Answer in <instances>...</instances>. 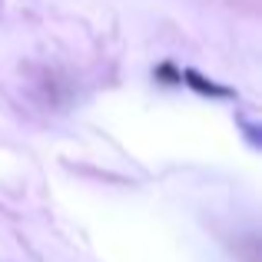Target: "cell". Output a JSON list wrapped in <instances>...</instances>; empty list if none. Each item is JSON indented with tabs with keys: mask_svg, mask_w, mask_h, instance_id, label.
Segmentation results:
<instances>
[{
	"mask_svg": "<svg viewBox=\"0 0 262 262\" xmlns=\"http://www.w3.org/2000/svg\"><path fill=\"white\" fill-rule=\"evenodd\" d=\"M183 77H186V83H189L192 90H199V93H212V96H229V90H226V86H216V83H209V80H206V77H199L196 70H186Z\"/></svg>",
	"mask_w": 262,
	"mask_h": 262,
	"instance_id": "6da1fadb",
	"label": "cell"
}]
</instances>
